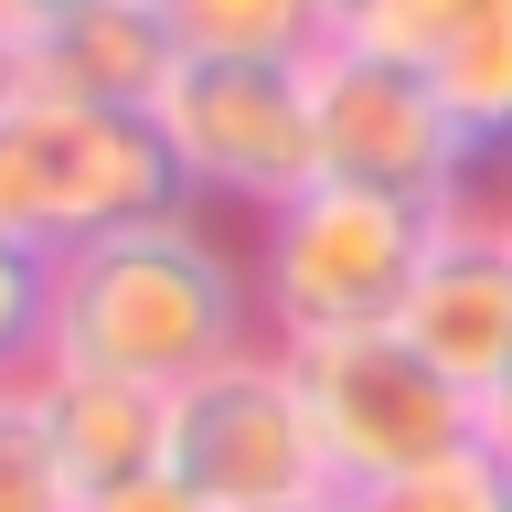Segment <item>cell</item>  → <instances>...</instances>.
Masks as SVG:
<instances>
[{
	"mask_svg": "<svg viewBox=\"0 0 512 512\" xmlns=\"http://www.w3.org/2000/svg\"><path fill=\"white\" fill-rule=\"evenodd\" d=\"M0 512H75V480H64L22 384H0Z\"/></svg>",
	"mask_w": 512,
	"mask_h": 512,
	"instance_id": "15",
	"label": "cell"
},
{
	"mask_svg": "<svg viewBox=\"0 0 512 512\" xmlns=\"http://www.w3.org/2000/svg\"><path fill=\"white\" fill-rule=\"evenodd\" d=\"M22 96V32H0V107Z\"/></svg>",
	"mask_w": 512,
	"mask_h": 512,
	"instance_id": "20",
	"label": "cell"
},
{
	"mask_svg": "<svg viewBox=\"0 0 512 512\" xmlns=\"http://www.w3.org/2000/svg\"><path fill=\"white\" fill-rule=\"evenodd\" d=\"M480 438H491V448H502V459H512V374L491 384V395H480Z\"/></svg>",
	"mask_w": 512,
	"mask_h": 512,
	"instance_id": "19",
	"label": "cell"
},
{
	"mask_svg": "<svg viewBox=\"0 0 512 512\" xmlns=\"http://www.w3.org/2000/svg\"><path fill=\"white\" fill-rule=\"evenodd\" d=\"M192 64H310L331 43V0H160Z\"/></svg>",
	"mask_w": 512,
	"mask_h": 512,
	"instance_id": "12",
	"label": "cell"
},
{
	"mask_svg": "<svg viewBox=\"0 0 512 512\" xmlns=\"http://www.w3.org/2000/svg\"><path fill=\"white\" fill-rule=\"evenodd\" d=\"M342 11H352V0H331V22H342Z\"/></svg>",
	"mask_w": 512,
	"mask_h": 512,
	"instance_id": "23",
	"label": "cell"
},
{
	"mask_svg": "<svg viewBox=\"0 0 512 512\" xmlns=\"http://www.w3.org/2000/svg\"><path fill=\"white\" fill-rule=\"evenodd\" d=\"M395 331H406L459 395H491V384L512 374V246H502V224H491V203L438 214L427 267H416Z\"/></svg>",
	"mask_w": 512,
	"mask_h": 512,
	"instance_id": "8",
	"label": "cell"
},
{
	"mask_svg": "<svg viewBox=\"0 0 512 512\" xmlns=\"http://www.w3.org/2000/svg\"><path fill=\"white\" fill-rule=\"evenodd\" d=\"M342 512H512V459L480 438V448H448V459H427L406 480L342 491Z\"/></svg>",
	"mask_w": 512,
	"mask_h": 512,
	"instance_id": "13",
	"label": "cell"
},
{
	"mask_svg": "<svg viewBox=\"0 0 512 512\" xmlns=\"http://www.w3.org/2000/svg\"><path fill=\"white\" fill-rule=\"evenodd\" d=\"M427 96H438L448 139L470 150V171H512V0L427 64Z\"/></svg>",
	"mask_w": 512,
	"mask_h": 512,
	"instance_id": "11",
	"label": "cell"
},
{
	"mask_svg": "<svg viewBox=\"0 0 512 512\" xmlns=\"http://www.w3.org/2000/svg\"><path fill=\"white\" fill-rule=\"evenodd\" d=\"M278 352L299 374L331 491H374L448 448H480V395H459L406 331H331V342H278Z\"/></svg>",
	"mask_w": 512,
	"mask_h": 512,
	"instance_id": "4",
	"label": "cell"
},
{
	"mask_svg": "<svg viewBox=\"0 0 512 512\" xmlns=\"http://www.w3.org/2000/svg\"><path fill=\"white\" fill-rule=\"evenodd\" d=\"M75 11H107V0H0V32H43V22H75Z\"/></svg>",
	"mask_w": 512,
	"mask_h": 512,
	"instance_id": "18",
	"label": "cell"
},
{
	"mask_svg": "<svg viewBox=\"0 0 512 512\" xmlns=\"http://www.w3.org/2000/svg\"><path fill=\"white\" fill-rule=\"evenodd\" d=\"M43 310H54V256L0 235V384H22L43 363Z\"/></svg>",
	"mask_w": 512,
	"mask_h": 512,
	"instance_id": "16",
	"label": "cell"
},
{
	"mask_svg": "<svg viewBox=\"0 0 512 512\" xmlns=\"http://www.w3.org/2000/svg\"><path fill=\"white\" fill-rule=\"evenodd\" d=\"M171 22L160 0H107V11H75V22L22 32V96H75V107H160L171 86Z\"/></svg>",
	"mask_w": 512,
	"mask_h": 512,
	"instance_id": "10",
	"label": "cell"
},
{
	"mask_svg": "<svg viewBox=\"0 0 512 512\" xmlns=\"http://www.w3.org/2000/svg\"><path fill=\"white\" fill-rule=\"evenodd\" d=\"M75 512H203V502H192L171 470H150V480H118V491H96V502H75Z\"/></svg>",
	"mask_w": 512,
	"mask_h": 512,
	"instance_id": "17",
	"label": "cell"
},
{
	"mask_svg": "<svg viewBox=\"0 0 512 512\" xmlns=\"http://www.w3.org/2000/svg\"><path fill=\"white\" fill-rule=\"evenodd\" d=\"M310 150L320 182L384 192V203H416V214H459L480 203L470 150L448 139L427 75L395 54H363V43H320L310 54Z\"/></svg>",
	"mask_w": 512,
	"mask_h": 512,
	"instance_id": "7",
	"label": "cell"
},
{
	"mask_svg": "<svg viewBox=\"0 0 512 512\" xmlns=\"http://www.w3.org/2000/svg\"><path fill=\"white\" fill-rule=\"evenodd\" d=\"M160 139L182 160L192 203H246V214H278L288 192L320 182L310 150V64H171L160 86Z\"/></svg>",
	"mask_w": 512,
	"mask_h": 512,
	"instance_id": "6",
	"label": "cell"
},
{
	"mask_svg": "<svg viewBox=\"0 0 512 512\" xmlns=\"http://www.w3.org/2000/svg\"><path fill=\"white\" fill-rule=\"evenodd\" d=\"M171 480L203 512H288V502H331L310 406L278 342H246L235 363L192 374L171 395Z\"/></svg>",
	"mask_w": 512,
	"mask_h": 512,
	"instance_id": "5",
	"label": "cell"
},
{
	"mask_svg": "<svg viewBox=\"0 0 512 512\" xmlns=\"http://www.w3.org/2000/svg\"><path fill=\"white\" fill-rule=\"evenodd\" d=\"M491 224H502V246H512V192H502V203H491Z\"/></svg>",
	"mask_w": 512,
	"mask_h": 512,
	"instance_id": "21",
	"label": "cell"
},
{
	"mask_svg": "<svg viewBox=\"0 0 512 512\" xmlns=\"http://www.w3.org/2000/svg\"><path fill=\"white\" fill-rule=\"evenodd\" d=\"M182 203V160L150 107H75V96L0 107V235H22L32 256H75Z\"/></svg>",
	"mask_w": 512,
	"mask_h": 512,
	"instance_id": "2",
	"label": "cell"
},
{
	"mask_svg": "<svg viewBox=\"0 0 512 512\" xmlns=\"http://www.w3.org/2000/svg\"><path fill=\"white\" fill-rule=\"evenodd\" d=\"M438 214L384 203L352 182H310L288 192L278 214H256V320L267 342H331V331H395L416 267H427Z\"/></svg>",
	"mask_w": 512,
	"mask_h": 512,
	"instance_id": "3",
	"label": "cell"
},
{
	"mask_svg": "<svg viewBox=\"0 0 512 512\" xmlns=\"http://www.w3.org/2000/svg\"><path fill=\"white\" fill-rule=\"evenodd\" d=\"M288 512H342V491H331V502H288Z\"/></svg>",
	"mask_w": 512,
	"mask_h": 512,
	"instance_id": "22",
	"label": "cell"
},
{
	"mask_svg": "<svg viewBox=\"0 0 512 512\" xmlns=\"http://www.w3.org/2000/svg\"><path fill=\"white\" fill-rule=\"evenodd\" d=\"M22 395H32V416H43V438H54L64 480H75V502L171 470V395H160V384L86 374V363H32Z\"/></svg>",
	"mask_w": 512,
	"mask_h": 512,
	"instance_id": "9",
	"label": "cell"
},
{
	"mask_svg": "<svg viewBox=\"0 0 512 512\" xmlns=\"http://www.w3.org/2000/svg\"><path fill=\"white\" fill-rule=\"evenodd\" d=\"M491 11H502V0H352L331 43H363V54H395V64L427 75V64H438L470 22H491Z\"/></svg>",
	"mask_w": 512,
	"mask_h": 512,
	"instance_id": "14",
	"label": "cell"
},
{
	"mask_svg": "<svg viewBox=\"0 0 512 512\" xmlns=\"http://www.w3.org/2000/svg\"><path fill=\"white\" fill-rule=\"evenodd\" d=\"M246 342H267L256 320V278L214 224L192 214H150L128 235L54 256V310H43V363H86V374H128L182 395L192 374L235 363Z\"/></svg>",
	"mask_w": 512,
	"mask_h": 512,
	"instance_id": "1",
	"label": "cell"
}]
</instances>
